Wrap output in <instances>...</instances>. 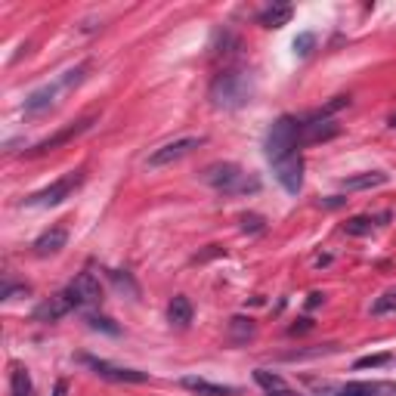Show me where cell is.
<instances>
[{
    "mask_svg": "<svg viewBox=\"0 0 396 396\" xmlns=\"http://www.w3.org/2000/svg\"><path fill=\"white\" fill-rule=\"evenodd\" d=\"M372 313L375 316H384V313H396V288L393 291H387L384 298H378L372 303Z\"/></svg>",
    "mask_w": 396,
    "mask_h": 396,
    "instance_id": "26",
    "label": "cell"
},
{
    "mask_svg": "<svg viewBox=\"0 0 396 396\" xmlns=\"http://www.w3.org/2000/svg\"><path fill=\"white\" fill-rule=\"evenodd\" d=\"M273 167H276V180L282 183V189L288 192V196H298L303 189V158L294 152V155H288L285 162L273 164Z\"/></svg>",
    "mask_w": 396,
    "mask_h": 396,
    "instance_id": "12",
    "label": "cell"
},
{
    "mask_svg": "<svg viewBox=\"0 0 396 396\" xmlns=\"http://www.w3.org/2000/svg\"><path fill=\"white\" fill-rule=\"evenodd\" d=\"M372 230H375V217H368V214L350 217V220L344 223V232H347V235H368Z\"/></svg>",
    "mask_w": 396,
    "mask_h": 396,
    "instance_id": "23",
    "label": "cell"
},
{
    "mask_svg": "<svg viewBox=\"0 0 396 396\" xmlns=\"http://www.w3.org/2000/svg\"><path fill=\"white\" fill-rule=\"evenodd\" d=\"M94 121H96V115H87V118H78V121H72V124H65L62 130H56L53 137H47V140H40L35 142L25 155L28 158H38V155H47V152H53L59 146H65V142H72V140H78L81 133H87L90 128H94Z\"/></svg>",
    "mask_w": 396,
    "mask_h": 396,
    "instance_id": "8",
    "label": "cell"
},
{
    "mask_svg": "<svg viewBox=\"0 0 396 396\" xmlns=\"http://www.w3.org/2000/svg\"><path fill=\"white\" fill-rule=\"evenodd\" d=\"M390 180L384 171H366V174H356V176H344L341 180V189L347 192H362V189H375V186H384Z\"/></svg>",
    "mask_w": 396,
    "mask_h": 396,
    "instance_id": "16",
    "label": "cell"
},
{
    "mask_svg": "<svg viewBox=\"0 0 396 396\" xmlns=\"http://www.w3.org/2000/svg\"><path fill=\"white\" fill-rule=\"evenodd\" d=\"M198 146H205V137H180V140H171V142H164V146H158L152 155L146 158V167L149 171H158V167H167V164H174V162H180V158H186L192 155Z\"/></svg>",
    "mask_w": 396,
    "mask_h": 396,
    "instance_id": "6",
    "label": "cell"
},
{
    "mask_svg": "<svg viewBox=\"0 0 396 396\" xmlns=\"http://www.w3.org/2000/svg\"><path fill=\"white\" fill-rule=\"evenodd\" d=\"M319 303H325V294H322V291H313V294L307 298V310H316Z\"/></svg>",
    "mask_w": 396,
    "mask_h": 396,
    "instance_id": "33",
    "label": "cell"
},
{
    "mask_svg": "<svg viewBox=\"0 0 396 396\" xmlns=\"http://www.w3.org/2000/svg\"><path fill=\"white\" fill-rule=\"evenodd\" d=\"M254 381L264 387L266 393H279V390H288V384H285L282 375L269 372V368H254Z\"/></svg>",
    "mask_w": 396,
    "mask_h": 396,
    "instance_id": "21",
    "label": "cell"
},
{
    "mask_svg": "<svg viewBox=\"0 0 396 396\" xmlns=\"http://www.w3.org/2000/svg\"><path fill=\"white\" fill-rule=\"evenodd\" d=\"M78 362H81V366H87L90 372H94L96 378H103V381H115V384H146L149 381V372L115 366V362L99 359V356H90V353H81Z\"/></svg>",
    "mask_w": 396,
    "mask_h": 396,
    "instance_id": "5",
    "label": "cell"
},
{
    "mask_svg": "<svg viewBox=\"0 0 396 396\" xmlns=\"http://www.w3.org/2000/svg\"><path fill=\"white\" fill-rule=\"evenodd\" d=\"M192 316H196V310H192V300L186 294H176V298L167 303V319H171V325L186 328L192 322Z\"/></svg>",
    "mask_w": 396,
    "mask_h": 396,
    "instance_id": "19",
    "label": "cell"
},
{
    "mask_svg": "<svg viewBox=\"0 0 396 396\" xmlns=\"http://www.w3.org/2000/svg\"><path fill=\"white\" fill-rule=\"evenodd\" d=\"M10 396H35V381H31L28 368L13 362L10 368Z\"/></svg>",
    "mask_w": 396,
    "mask_h": 396,
    "instance_id": "20",
    "label": "cell"
},
{
    "mask_svg": "<svg viewBox=\"0 0 396 396\" xmlns=\"http://www.w3.org/2000/svg\"><path fill=\"white\" fill-rule=\"evenodd\" d=\"M266 396H307V393H298V390H279V393H266Z\"/></svg>",
    "mask_w": 396,
    "mask_h": 396,
    "instance_id": "35",
    "label": "cell"
},
{
    "mask_svg": "<svg viewBox=\"0 0 396 396\" xmlns=\"http://www.w3.org/2000/svg\"><path fill=\"white\" fill-rule=\"evenodd\" d=\"M303 332H313V319H298V322L288 328V334H303Z\"/></svg>",
    "mask_w": 396,
    "mask_h": 396,
    "instance_id": "31",
    "label": "cell"
},
{
    "mask_svg": "<svg viewBox=\"0 0 396 396\" xmlns=\"http://www.w3.org/2000/svg\"><path fill=\"white\" fill-rule=\"evenodd\" d=\"M99 25H103V19H96V16H87V19L78 25V31H81V35H94V31H99Z\"/></svg>",
    "mask_w": 396,
    "mask_h": 396,
    "instance_id": "30",
    "label": "cell"
},
{
    "mask_svg": "<svg viewBox=\"0 0 396 396\" xmlns=\"http://www.w3.org/2000/svg\"><path fill=\"white\" fill-rule=\"evenodd\" d=\"M65 94H69V90H65L62 78H56V81H50V84H40L38 90H31V94L25 96L22 112L28 115V118H40V115L53 112V108L59 106V99H62Z\"/></svg>",
    "mask_w": 396,
    "mask_h": 396,
    "instance_id": "7",
    "label": "cell"
},
{
    "mask_svg": "<svg viewBox=\"0 0 396 396\" xmlns=\"http://www.w3.org/2000/svg\"><path fill=\"white\" fill-rule=\"evenodd\" d=\"M201 180L208 183L210 189H217L220 196H254L260 192V176L242 171L235 162H214L205 167Z\"/></svg>",
    "mask_w": 396,
    "mask_h": 396,
    "instance_id": "2",
    "label": "cell"
},
{
    "mask_svg": "<svg viewBox=\"0 0 396 396\" xmlns=\"http://www.w3.org/2000/svg\"><path fill=\"white\" fill-rule=\"evenodd\" d=\"M387 362H393L390 353H378V356H362V359H356V362H353V368H381V366H387Z\"/></svg>",
    "mask_w": 396,
    "mask_h": 396,
    "instance_id": "27",
    "label": "cell"
},
{
    "mask_svg": "<svg viewBox=\"0 0 396 396\" xmlns=\"http://www.w3.org/2000/svg\"><path fill=\"white\" fill-rule=\"evenodd\" d=\"M313 47H316V35H313V31H300V35L294 38V53H298V56H310V53H313Z\"/></svg>",
    "mask_w": 396,
    "mask_h": 396,
    "instance_id": "25",
    "label": "cell"
},
{
    "mask_svg": "<svg viewBox=\"0 0 396 396\" xmlns=\"http://www.w3.org/2000/svg\"><path fill=\"white\" fill-rule=\"evenodd\" d=\"M84 180H87V171H72V174L53 180L50 186H44L40 192H31L22 205L25 208H56V205H62L65 198H72L74 192L84 186Z\"/></svg>",
    "mask_w": 396,
    "mask_h": 396,
    "instance_id": "4",
    "label": "cell"
},
{
    "mask_svg": "<svg viewBox=\"0 0 396 396\" xmlns=\"http://www.w3.org/2000/svg\"><path fill=\"white\" fill-rule=\"evenodd\" d=\"M291 16H294L291 4H273L257 13V25H264V28H282V25L291 22Z\"/></svg>",
    "mask_w": 396,
    "mask_h": 396,
    "instance_id": "17",
    "label": "cell"
},
{
    "mask_svg": "<svg viewBox=\"0 0 396 396\" xmlns=\"http://www.w3.org/2000/svg\"><path fill=\"white\" fill-rule=\"evenodd\" d=\"M108 279L115 282V288H118V291H128L130 298H140V285L133 282V276H130V273H121V269H108Z\"/></svg>",
    "mask_w": 396,
    "mask_h": 396,
    "instance_id": "22",
    "label": "cell"
},
{
    "mask_svg": "<svg viewBox=\"0 0 396 396\" xmlns=\"http://www.w3.org/2000/svg\"><path fill=\"white\" fill-rule=\"evenodd\" d=\"M334 396H396L393 381H347L341 384Z\"/></svg>",
    "mask_w": 396,
    "mask_h": 396,
    "instance_id": "13",
    "label": "cell"
},
{
    "mask_svg": "<svg viewBox=\"0 0 396 396\" xmlns=\"http://www.w3.org/2000/svg\"><path fill=\"white\" fill-rule=\"evenodd\" d=\"M72 310H78V303H74V298L69 291H59V294H53L50 300H44V303H38L35 307V322H44V325H50V322H59L62 316H69Z\"/></svg>",
    "mask_w": 396,
    "mask_h": 396,
    "instance_id": "11",
    "label": "cell"
},
{
    "mask_svg": "<svg viewBox=\"0 0 396 396\" xmlns=\"http://www.w3.org/2000/svg\"><path fill=\"white\" fill-rule=\"evenodd\" d=\"M341 133V124L334 118H319V115H310L300 121V146H313V142H325V140H334Z\"/></svg>",
    "mask_w": 396,
    "mask_h": 396,
    "instance_id": "9",
    "label": "cell"
},
{
    "mask_svg": "<svg viewBox=\"0 0 396 396\" xmlns=\"http://www.w3.org/2000/svg\"><path fill=\"white\" fill-rule=\"evenodd\" d=\"M254 74L245 72V69H223L210 81V103L214 108H223V112H235V108H245L251 99H254Z\"/></svg>",
    "mask_w": 396,
    "mask_h": 396,
    "instance_id": "1",
    "label": "cell"
},
{
    "mask_svg": "<svg viewBox=\"0 0 396 396\" xmlns=\"http://www.w3.org/2000/svg\"><path fill=\"white\" fill-rule=\"evenodd\" d=\"M180 384L198 396H235L239 393V387H232V384H217V381H208V378H192V375L180 378Z\"/></svg>",
    "mask_w": 396,
    "mask_h": 396,
    "instance_id": "15",
    "label": "cell"
},
{
    "mask_svg": "<svg viewBox=\"0 0 396 396\" xmlns=\"http://www.w3.org/2000/svg\"><path fill=\"white\" fill-rule=\"evenodd\" d=\"M347 198H341V196H332V198H322V208H341Z\"/></svg>",
    "mask_w": 396,
    "mask_h": 396,
    "instance_id": "34",
    "label": "cell"
},
{
    "mask_svg": "<svg viewBox=\"0 0 396 396\" xmlns=\"http://www.w3.org/2000/svg\"><path fill=\"white\" fill-rule=\"evenodd\" d=\"M266 230V223H264V217L260 214H245L242 217V232H264Z\"/></svg>",
    "mask_w": 396,
    "mask_h": 396,
    "instance_id": "28",
    "label": "cell"
},
{
    "mask_svg": "<svg viewBox=\"0 0 396 396\" xmlns=\"http://www.w3.org/2000/svg\"><path fill=\"white\" fill-rule=\"evenodd\" d=\"M84 319H87V325H90V328H96V332H106V334H121V328H118V325H115V322H112V319H108V316H99V313H87Z\"/></svg>",
    "mask_w": 396,
    "mask_h": 396,
    "instance_id": "24",
    "label": "cell"
},
{
    "mask_svg": "<svg viewBox=\"0 0 396 396\" xmlns=\"http://www.w3.org/2000/svg\"><path fill=\"white\" fill-rule=\"evenodd\" d=\"M254 334H257V325H254L251 316H232L230 325H226V338H230V344H248Z\"/></svg>",
    "mask_w": 396,
    "mask_h": 396,
    "instance_id": "18",
    "label": "cell"
},
{
    "mask_svg": "<svg viewBox=\"0 0 396 396\" xmlns=\"http://www.w3.org/2000/svg\"><path fill=\"white\" fill-rule=\"evenodd\" d=\"M74 298V303L81 307H96L99 300H103V285H99V279L94 273H78L74 279L69 282V288H65Z\"/></svg>",
    "mask_w": 396,
    "mask_h": 396,
    "instance_id": "10",
    "label": "cell"
},
{
    "mask_svg": "<svg viewBox=\"0 0 396 396\" xmlns=\"http://www.w3.org/2000/svg\"><path fill=\"white\" fill-rule=\"evenodd\" d=\"M300 146V121L294 115H279L273 121V128L266 130L264 152L273 164L285 162L288 155H294V149Z\"/></svg>",
    "mask_w": 396,
    "mask_h": 396,
    "instance_id": "3",
    "label": "cell"
},
{
    "mask_svg": "<svg viewBox=\"0 0 396 396\" xmlns=\"http://www.w3.org/2000/svg\"><path fill=\"white\" fill-rule=\"evenodd\" d=\"M25 294H31L28 285H13V282H6L4 291H0V298H4V300H16V298H25Z\"/></svg>",
    "mask_w": 396,
    "mask_h": 396,
    "instance_id": "29",
    "label": "cell"
},
{
    "mask_svg": "<svg viewBox=\"0 0 396 396\" xmlns=\"http://www.w3.org/2000/svg\"><path fill=\"white\" fill-rule=\"evenodd\" d=\"M50 396H69V381H65V378H59V381L53 384V393Z\"/></svg>",
    "mask_w": 396,
    "mask_h": 396,
    "instance_id": "32",
    "label": "cell"
},
{
    "mask_svg": "<svg viewBox=\"0 0 396 396\" xmlns=\"http://www.w3.org/2000/svg\"><path fill=\"white\" fill-rule=\"evenodd\" d=\"M65 245H69V230H65V226H50L47 232L38 235L31 248H35L38 257H56Z\"/></svg>",
    "mask_w": 396,
    "mask_h": 396,
    "instance_id": "14",
    "label": "cell"
}]
</instances>
